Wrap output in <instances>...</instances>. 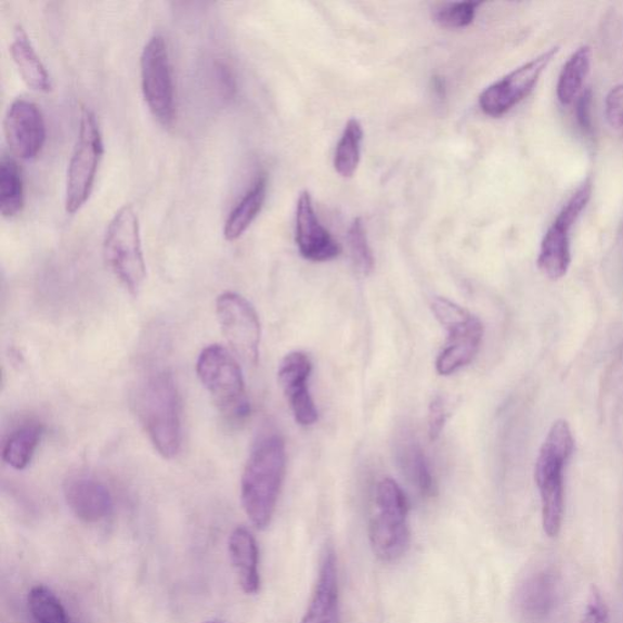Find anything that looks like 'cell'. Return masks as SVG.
<instances>
[{
	"instance_id": "1",
	"label": "cell",
	"mask_w": 623,
	"mask_h": 623,
	"mask_svg": "<svg viewBox=\"0 0 623 623\" xmlns=\"http://www.w3.org/2000/svg\"><path fill=\"white\" fill-rule=\"evenodd\" d=\"M134 410L147 438L165 459L181 452L182 404L172 374L154 372L140 384L134 393Z\"/></svg>"
},
{
	"instance_id": "2",
	"label": "cell",
	"mask_w": 623,
	"mask_h": 623,
	"mask_svg": "<svg viewBox=\"0 0 623 623\" xmlns=\"http://www.w3.org/2000/svg\"><path fill=\"white\" fill-rule=\"evenodd\" d=\"M286 470V450L280 434L255 443L242 478V503L256 529L270 527Z\"/></svg>"
},
{
	"instance_id": "3",
	"label": "cell",
	"mask_w": 623,
	"mask_h": 623,
	"mask_svg": "<svg viewBox=\"0 0 623 623\" xmlns=\"http://www.w3.org/2000/svg\"><path fill=\"white\" fill-rule=\"evenodd\" d=\"M573 450L575 440L569 423L557 420L551 425L542 444L535 468V480L542 504V527L549 538L557 537L561 531L566 509L563 471Z\"/></svg>"
},
{
	"instance_id": "4",
	"label": "cell",
	"mask_w": 623,
	"mask_h": 623,
	"mask_svg": "<svg viewBox=\"0 0 623 623\" xmlns=\"http://www.w3.org/2000/svg\"><path fill=\"white\" fill-rule=\"evenodd\" d=\"M196 373L225 421L237 425L250 417L244 375L230 350L207 346L197 358Z\"/></svg>"
},
{
	"instance_id": "5",
	"label": "cell",
	"mask_w": 623,
	"mask_h": 623,
	"mask_svg": "<svg viewBox=\"0 0 623 623\" xmlns=\"http://www.w3.org/2000/svg\"><path fill=\"white\" fill-rule=\"evenodd\" d=\"M410 506L400 484L384 479L375 492V512L369 525L374 556L382 562L400 560L411 546Z\"/></svg>"
},
{
	"instance_id": "6",
	"label": "cell",
	"mask_w": 623,
	"mask_h": 623,
	"mask_svg": "<svg viewBox=\"0 0 623 623\" xmlns=\"http://www.w3.org/2000/svg\"><path fill=\"white\" fill-rule=\"evenodd\" d=\"M104 257L108 269L133 295L140 293L146 278L140 219L131 205L118 210L104 237Z\"/></svg>"
},
{
	"instance_id": "7",
	"label": "cell",
	"mask_w": 623,
	"mask_h": 623,
	"mask_svg": "<svg viewBox=\"0 0 623 623\" xmlns=\"http://www.w3.org/2000/svg\"><path fill=\"white\" fill-rule=\"evenodd\" d=\"M103 153V137L96 116L91 108L83 107L79 116L77 143L67 168L65 192L67 213H77L91 196Z\"/></svg>"
},
{
	"instance_id": "8",
	"label": "cell",
	"mask_w": 623,
	"mask_h": 623,
	"mask_svg": "<svg viewBox=\"0 0 623 623\" xmlns=\"http://www.w3.org/2000/svg\"><path fill=\"white\" fill-rule=\"evenodd\" d=\"M142 92L151 113L163 126H171L176 117L173 72L165 38L153 36L141 56Z\"/></svg>"
},
{
	"instance_id": "9",
	"label": "cell",
	"mask_w": 623,
	"mask_h": 623,
	"mask_svg": "<svg viewBox=\"0 0 623 623\" xmlns=\"http://www.w3.org/2000/svg\"><path fill=\"white\" fill-rule=\"evenodd\" d=\"M592 182L587 180L573 193L553 221L541 243L537 264L551 281L567 275L571 264V230L586 209L592 196Z\"/></svg>"
},
{
	"instance_id": "10",
	"label": "cell",
	"mask_w": 623,
	"mask_h": 623,
	"mask_svg": "<svg viewBox=\"0 0 623 623\" xmlns=\"http://www.w3.org/2000/svg\"><path fill=\"white\" fill-rule=\"evenodd\" d=\"M217 320L234 353L256 365L260 359L261 322L254 306L242 295L226 291L216 301Z\"/></svg>"
},
{
	"instance_id": "11",
	"label": "cell",
	"mask_w": 623,
	"mask_h": 623,
	"mask_svg": "<svg viewBox=\"0 0 623 623\" xmlns=\"http://www.w3.org/2000/svg\"><path fill=\"white\" fill-rule=\"evenodd\" d=\"M559 49L558 46L548 49L484 89L479 98L483 114L501 117L522 102L536 87Z\"/></svg>"
},
{
	"instance_id": "12",
	"label": "cell",
	"mask_w": 623,
	"mask_h": 623,
	"mask_svg": "<svg viewBox=\"0 0 623 623\" xmlns=\"http://www.w3.org/2000/svg\"><path fill=\"white\" fill-rule=\"evenodd\" d=\"M562 581L551 567L531 571L514 595V612L519 623H549L561 605Z\"/></svg>"
},
{
	"instance_id": "13",
	"label": "cell",
	"mask_w": 623,
	"mask_h": 623,
	"mask_svg": "<svg viewBox=\"0 0 623 623\" xmlns=\"http://www.w3.org/2000/svg\"><path fill=\"white\" fill-rule=\"evenodd\" d=\"M5 140L10 151L22 160H33L41 154L47 127L41 108L27 99L18 98L9 106L4 118Z\"/></svg>"
},
{
	"instance_id": "14",
	"label": "cell",
	"mask_w": 623,
	"mask_h": 623,
	"mask_svg": "<svg viewBox=\"0 0 623 623\" xmlns=\"http://www.w3.org/2000/svg\"><path fill=\"white\" fill-rule=\"evenodd\" d=\"M311 373V360L303 352L285 355L278 371V380L290 404L294 418L302 427H311L319 420V410L309 389Z\"/></svg>"
},
{
	"instance_id": "15",
	"label": "cell",
	"mask_w": 623,
	"mask_h": 623,
	"mask_svg": "<svg viewBox=\"0 0 623 623\" xmlns=\"http://www.w3.org/2000/svg\"><path fill=\"white\" fill-rule=\"evenodd\" d=\"M296 245L306 260L328 262L341 254V246L316 216L311 194L302 192L296 207Z\"/></svg>"
},
{
	"instance_id": "16",
	"label": "cell",
	"mask_w": 623,
	"mask_h": 623,
	"mask_svg": "<svg viewBox=\"0 0 623 623\" xmlns=\"http://www.w3.org/2000/svg\"><path fill=\"white\" fill-rule=\"evenodd\" d=\"M64 497L74 516L98 523L112 516L114 499L105 484L87 475H74L64 483Z\"/></svg>"
},
{
	"instance_id": "17",
	"label": "cell",
	"mask_w": 623,
	"mask_h": 623,
	"mask_svg": "<svg viewBox=\"0 0 623 623\" xmlns=\"http://www.w3.org/2000/svg\"><path fill=\"white\" fill-rule=\"evenodd\" d=\"M338 561L332 546L325 547L321 560L319 579L308 610L301 623H341Z\"/></svg>"
},
{
	"instance_id": "18",
	"label": "cell",
	"mask_w": 623,
	"mask_h": 623,
	"mask_svg": "<svg viewBox=\"0 0 623 623\" xmlns=\"http://www.w3.org/2000/svg\"><path fill=\"white\" fill-rule=\"evenodd\" d=\"M447 330L449 340L437 360V371L443 377L467 367L477 358L483 338V325L472 314Z\"/></svg>"
},
{
	"instance_id": "19",
	"label": "cell",
	"mask_w": 623,
	"mask_h": 623,
	"mask_svg": "<svg viewBox=\"0 0 623 623\" xmlns=\"http://www.w3.org/2000/svg\"><path fill=\"white\" fill-rule=\"evenodd\" d=\"M230 557L237 582L246 595H256L261 587L259 546L246 528H236L230 537Z\"/></svg>"
},
{
	"instance_id": "20",
	"label": "cell",
	"mask_w": 623,
	"mask_h": 623,
	"mask_svg": "<svg viewBox=\"0 0 623 623\" xmlns=\"http://www.w3.org/2000/svg\"><path fill=\"white\" fill-rule=\"evenodd\" d=\"M395 457L404 477L419 491L421 496L431 498L437 496L438 486L434 482L430 464L412 433H404L395 444Z\"/></svg>"
},
{
	"instance_id": "21",
	"label": "cell",
	"mask_w": 623,
	"mask_h": 623,
	"mask_svg": "<svg viewBox=\"0 0 623 623\" xmlns=\"http://www.w3.org/2000/svg\"><path fill=\"white\" fill-rule=\"evenodd\" d=\"M10 53L17 67L20 76L24 82L39 92H49L52 89L51 75L48 74L47 67L23 26H16L13 42L10 44Z\"/></svg>"
},
{
	"instance_id": "22",
	"label": "cell",
	"mask_w": 623,
	"mask_h": 623,
	"mask_svg": "<svg viewBox=\"0 0 623 623\" xmlns=\"http://www.w3.org/2000/svg\"><path fill=\"white\" fill-rule=\"evenodd\" d=\"M267 196V177L261 174L250 190L236 204L224 223L223 235L225 241L235 242L250 229L256 217L262 210Z\"/></svg>"
},
{
	"instance_id": "23",
	"label": "cell",
	"mask_w": 623,
	"mask_h": 623,
	"mask_svg": "<svg viewBox=\"0 0 623 623\" xmlns=\"http://www.w3.org/2000/svg\"><path fill=\"white\" fill-rule=\"evenodd\" d=\"M43 434L42 425L27 421L9 434L3 446V460L10 468L25 470L31 464Z\"/></svg>"
},
{
	"instance_id": "24",
	"label": "cell",
	"mask_w": 623,
	"mask_h": 623,
	"mask_svg": "<svg viewBox=\"0 0 623 623\" xmlns=\"http://www.w3.org/2000/svg\"><path fill=\"white\" fill-rule=\"evenodd\" d=\"M590 64L592 49L588 46L580 47L563 64L557 83V96L562 105L576 101L590 72Z\"/></svg>"
},
{
	"instance_id": "25",
	"label": "cell",
	"mask_w": 623,
	"mask_h": 623,
	"mask_svg": "<svg viewBox=\"0 0 623 623\" xmlns=\"http://www.w3.org/2000/svg\"><path fill=\"white\" fill-rule=\"evenodd\" d=\"M24 181L13 157L4 155L0 160V212L13 219L24 209Z\"/></svg>"
},
{
	"instance_id": "26",
	"label": "cell",
	"mask_w": 623,
	"mask_h": 623,
	"mask_svg": "<svg viewBox=\"0 0 623 623\" xmlns=\"http://www.w3.org/2000/svg\"><path fill=\"white\" fill-rule=\"evenodd\" d=\"M363 128L358 118H351L345 126L338 146H336L334 167L343 178H351L358 171L361 161Z\"/></svg>"
},
{
	"instance_id": "27",
	"label": "cell",
	"mask_w": 623,
	"mask_h": 623,
	"mask_svg": "<svg viewBox=\"0 0 623 623\" xmlns=\"http://www.w3.org/2000/svg\"><path fill=\"white\" fill-rule=\"evenodd\" d=\"M34 623H68L66 611L54 593L46 586H35L27 598Z\"/></svg>"
},
{
	"instance_id": "28",
	"label": "cell",
	"mask_w": 623,
	"mask_h": 623,
	"mask_svg": "<svg viewBox=\"0 0 623 623\" xmlns=\"http://www.w3.org/2000/svg\"><path fill=\"white\" fill-rule=\"evenodd\" d=\"M348 242L355 271L365 276L372 274L375 265L374 255L361 219L354 220L351 224Z\"/></svg>"
},
{
	"instance_id": "29",
	"label": "cell",
	"mask_w": 623,
	"mask_h": 623,
	"mask_svg": "<svg viewBox=\"0 0 623 623\" xmlns=\"http://www.w3.org/2000/svg\"><path fill=\"white\" fill-rule=\"evenodd\" d=\"M481 3L478 2H459L447 3L434 12V23L443 28H464L472 24L475 15Z\"/></svg>"
},
{
	"instance_id": "30",
	"label": "cell",
	"mask_w": 623,
	"mask_h": 623,
	"mask_svg": "<svg viewBox=\"0 0 623 623\" xmlns=\"http://www.w3.org/2000/svg\"><path fill=\"white\" fill-rule=\"evenodd\" d=\"M606 116L611 128L623 134V83L610 89L606 98Z\"/></svg>"
},
{
	"instance_id": "31",
	"label": "cell",
	"mask_w": 623,
	"mask_h": 623,
	"mask_svg": "<svg viewBox=\"0 0 623 623\" xmlns=\"http://www.w3.org/2000/svg\"><path fill=\"white\" fill-rule=\"evenodd\" d=\"M581 623H610L609 609L600 590L593 586Z\"/></svg>"
},
{
	"instance_id": "32",
	"label": "cell",
	"mask_w": 623,
	"mask_h": 623,
	"mask_svg": "<svg viewBox=\"0 0 623 623\" xmlns=\"http://www.w3.org/2000/svg\"><path fill=\"white\" fill-rule=\"evenodd\" d=\"M447 420L446 405L441 398L431 401L429 405L428 428L431 441H437L443 431Z\"/></svg>"
},
{
	"instance_id": "33",
	"label": "cell",
	"mask_w": 623,
	"mask_h": 623,
	"mask_svg": "<svg viewBox=\"0 0 623 623\" xmlns=\"http://www.w3.org/2000/svg\"><path fill=\"white\" fill-rule=\"evenodd\" d=\"M576 118L581 130L587 134H592V91L589 88L583 89L576 99Z\"/></svg>"
},
{
	"instance_id": "34",
	"label": "cell",
	"mask_w": 623,
	"mask_h": 623,
	"mask_svg": "<svg viewBox=\"0 0 623 623\" xmlns=\"http://www.w3.org/2000/svg\"><path fill=\"white\" fill-rule=\"evenodd\" d=\"M205 623H221V622H217V621H209V622H205Z\"/></svg>"
}]
</instances>
